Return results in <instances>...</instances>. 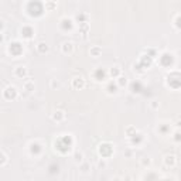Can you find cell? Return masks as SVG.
I'll return each mask as SVG.
<instances>
[{
  "instance_id": "cell-12",
  "label": "cell",
  "mask_w": 181,
  "mask_h": 181,
  "mask_svg": "<svg viewBox=\"0 0 181 181\" xmlns=\"http://www.w3.org/2000/svg\"><path fill=\"white\" fill-rule=\"evenodd\" d=\"M2 157H3V161L0 163V166L3 167V166H6V163H7V156H6V153H4V150L2 152Z\"/></svg>"
},
{
  "instance_id": "cell-14",
  "label": "cell",
  "mask_w": 181,
  "mask_h": 181,
  "mask_svg": "<svg viewBox=\"0 0 181 181\" xmlns=\"http://www.w3.org/2000/svg\"><path fill=\"white\" fill-rule=\"evenodd\" d=\"M75 157H77V159H75V161H79V163H81V161L84 160V159H82V157H84L82 153H77V154H75Z\"/></svg>"
},
{
  "instance_id": "cell-13",
  "label": "cell",
  "mask_w": 181,
  "mask_h": 181,
  "mask_svg": "<svg viewBox=\"0 0 181 181\" xmlns=\"http://www.w3.org/2000/svg\"><path fill=\"white\" fill-rule=\"evenodd\" d=\"M150 106H152L153 109H159V108H160V103L157 102V101H152V103H150Z\"/></svg>"
},
{
  "instance_id": "cell-3",
  "label": "cell",
  "mask_w": 181,
  "mask_h": 181,
  "mask_svg": "<svg viewBox=\"0 0 181 181\" xmlns=\"http://www.w3.org/2000/svg\"><path fill=\"white\" fill-rule=\"evenodd\" d=\"M89 54H90V57L99 58V57H101V54H102V48H101V47H98V45H94V47H90Z\"/></svg>"
},
{
  "instance_id": "cell-5",
  "label": "cell",
  "mask_w": 181,
  "mask_h": 181,
  "mask_svg": "<svg viewBox=\"0 0 181 181\" xmlns=\"http://www.w3.org/2000/svg\"><path fill=\"white\" fill-rule=\"evenodd\" d=\"M53 119L57 120V122H62V120L65 119V113L62 111H55L54 112V115H53Z\"/></svg>"
},
{
  "instance_id": "cell-2",
  "label": "cell",
  "mask_w": 181,
  "mask_h": 181,
  "mask_svg": "<svg viewBox=\"0 0 181 181\" xmlns=\"http://www.w3.org/2000/svg\"><path fill=\"white\" fill-rule=\"evenodd\" d=\"M61 50H62V53H64V54H72V53H74V50H75L74 43H71V41H65L64 44H62Z\"/></svg>"
},
{
  "instance_id": "cell-9",
  "label": "cell",
  "mask_w": 181,
  "mask_h": 181,
  "mask_svg": "<svg viewBox=\"0 0 181 181\" xmlns=\"http://www.w3.org/2000/svg\"><path fill=\"white\" fill-rule=\"evenodd\" d=\"M24 89L27 90V92L34 90V82H33V81H26V82H24Z\"/></svg>"
},
{
  "instance_id": "cell-16",
  "label": "cell",
  "mask_w": 181,
  "mask_h": 181,
  "mask_svg": "<svg viewBox=\"0 0 181 181\" xmlns=\"http://www.w3.org/2000/svg\"><path fill=\"white\" fill-rule=\"evenodd\" d=\"M126 132H128V136H129V137H133L132 132H136V128H129L128 130H126Z\"/></svg>"
},
{
  "instance_id": "cell-17",
  "label": "cell",
  "mask_w": 181,
  "mask_h": 181,
  "mask_svg": "<svg viewBox=\"0 0 181 181\" xmlns=\"http://www.w3.org/2000/svg\"><path fill=\"white\" fill-rule=\"evenodd\" d=\"M51 87H60V84H58V82H55V81H53V82H51Z\"/></svg>"
},
{
  "instance_id": "cell-11",
  "label": "cell",
  "mask_w": 181,
  "mask_h": 181,
  "mask_svg": "<svg viewBox=\"0 0 181 181\" xmlns=\"http://www.w3.org/2000/svg\"><path fill=\"white\" fill-rule=\"evenodd\" d=\"M81 171H82V173H88V171H89V164H88V163H82V164H81Z\"/></svg>"
},
{
  "instance_id": "cell-18",
  "label": "cell",
  "mask_w": 181,
  "mask_h": 181,
  "mask_svg": "<svg viewBox=\"0 0 181 181\" xmlns=\"http://www.w3.org/2000/svg\"><path fill=\"white\" fill-rule=\"evenodd\" d=\"M50 2H54V3H57V2H58V0H50Z\"/></svg>"
},
{
  "instance_id": "cell-1",
  "label": "cell",
  "mask_w": 181,
  "mask_h": 181,
  "mask_svg": "<svg viewBox=\"0 0 181 181\" xmlns=\"http://www.w3.org/2000/svg\"><path fill=\"white\" fill-rule=\"evenodd\" d=\"M14 77L16 78H19V79H24L27 75H29V71H27V68H26L24 65H19V67H16L14 68Z\"/></svg>"
},
{
  "instance_id": "cell-7",
  "label": "cell",
  "mask_w": 181,
  "mask_h": 181,
  "mask_svg": "<svg viewBox=\"0 0 181 181\" xmlns=\"http://www.w3.org/2000/svg\"><path fill=\"white\" fill-rule=\"evenodd\" d=\"M128 78H126V77H123V75H120L119 78L116 79V84H118V85H119L120 88H123V87H126V85H128Z\"/></svg>"
},
{
  "instance_id": "cell-4",
  "label": "cell",
  "mask_w": 181,
  "mask_h": 181,
  "mask_svg": "<svg viewBox=\"0 0 181 181\" xmlns=\"http://www.w3.org/2000/svg\"><path fill=\"white\" fill-rule=\"evenodd\" d=\"M176 156L174 154H167V156L164 157V164L169 166V167H173L174 164H176Z\"/></svg>"
},
{
  "instance_id": "cell-6",
  "label": "cell",
  "mask_w": 181,
  "mask_h": 181,
  "mask_svg": "<svg viewBox=\"0 0 181 181\" xmlns=\"http://www.w3.org/2000/svg\"><path fill=\"white\" fill-rule=\"evenodd\" d=\"M109 74H111L113 78H119L120 75H122V70H120L119 67H112L111 71H109Z\"/></svg>"
},
{
  "instance_id": "cell-8",
  "label": "cell",
  "mask_w": 181,
  "mask_h": 181,
  "mask_svg": "<svg viewBox=\"0 0 181 181\" xmlns=\"http://www.w3.org/2000/svg\"><path fill=\"white\" fill-rule=\"evenodd\" d=\"M37 51L40 54H45L47 51H48V47H47L45 43H38V44H37Z\"/></svg>"
},
{
  "instance_id": "cell-15",
  "label": "cell",
  "mask_w": 181,
  "mask_h": 181,
  "mask_svg": "<svg viewBox=\"0 0 181 181\" xmlns=\"http://www.w3.org/2000/svg\"><path fill=\"white\" fill-rule=\"evenodd\" d=\"M98 167H99V169H101V167H102V169H105V167H106V161H105V160H99Z\"/></svg>"
},
{
  "instance_id": "cell-10",
  "label": "cell",
  "mask_w": 181,
  "mask_h": 181,
  "mask_svg": "<svg viewBox=\"0 0 181 181\" xmlns=\"http://www.w3.org/2000/svg\"><path fill=\"white\" fill-rule=\"evenodd\" d=\"M152 164V160H150V159H149V157H143V159H142V166H144V167H146V166H150Z\"/></svg>"
}]
</instances>
